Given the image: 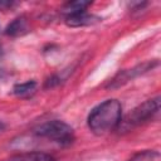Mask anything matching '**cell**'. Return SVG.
<instances>
[{
    "mask_svg": "<svg viewBox=\"0 0 161 161\" xmlns=\"http://www.w3.org/2000/svg\"><path fill=\"white\" fill-rule=\"evenodd\" d=\"M89 5H91L89 1H72V3H68V4L64 5L63 13L68 16V15H72V14H77V13H80V11H86Z\"/></svg>",
    "mask_w": 161,
    "mask_h": 161,
    "instance_id": "cell-9",
    "label": "cell"
},
{
    "mask_svg": "<svg viewBox=\"0 0 161 161\" xmlns=\"http://www.w3.org/2000/svg\"><path fill=\"white\" fill-rule=\"evenodd\" d=\"M122 119V104L117 99H107L94 107L87 119L89 130L97 135L103 136L118 128Z\"/></svg>",
    "mask_w": 161,
    "mask_h": 161,
    "instance_id": "cell-1",
    "label": "cell"
},
{
    "mask_svg": "<svg viewBox=\"0 0 161 161\" xmlns=\"http://www.w3.org/2000/svg\"><path fill=\"white\" fill-rule=\"evenodd\" d=\"M34 133L38 137L45 138L60 146H69L75 140L73 128L68 123L59 119H52L42 123L35 128Z\"/></svg>",
    "mask_w": 161,
    "mask_h": 161,
    "instance_id": "cell-2",
    "label": "cell"
},
{
    "mask_svg": "<svg viewBox=\"0 0 161 161\" xmlns=\"http://www.w3.org/2000/svg\"><path fill=\"white\" fill-rule=\"evenodd\" d=\"M3 49H1V47H0V62H1V59H3Z\"/></svg>",
    "mask_w": 161,
    "mask_h": 161,
    "instance_id": "cell-13",
    "label": "cell"
},
{
    "mask_svg": "<svg viewBox=\"0 0 161 161\" xmlns=\"http://www.w3.org/2000/svg\"><path fill=\"white\" fill-rule=\"evenodd\" d=\"M128 161H161V156L157 151L146 150L135 153Z\"/></svg>",
    "mask_w": 161,
    "mask_h": 161,
    "instance_id": "cell-10",
    "label": "cell"
},
{
    "mask_svg": "<svg viewBox=\"0 0 161 161\" xmlns=\"http://www.w3.org/2000/svg\"><path fill=\"white\" fill-rule=\"evenodd\" d=\"M158 111H160V97L147 99L142 104L133 108L125 119H121L118 128L123 132H127L140 125L151 121L153 117L157 116Z\"/></svg>",
    "mask_w": 161,
    "mask_h": 161,
    "instance_id": "cell-3",
    "label": "cell"
},
{
    "mask_svg": "<svg viewBox=\"0 0 161 161\" xmlns=\"http://www.w3.org/2000/svg\"><path fill=\"white\" fill-rule=\"evenodd\" d=\"M3 161H57L52 155L42 151H28L11 155Z\"/></svg>",
    "mask_w": 161,
    "mask_h": 161,
    "instance_id": "cell-5",
    "label": "cell"
},
{
    "mask_svg": "<svg viewBox=\"0 0 161 161\" xmlns=\"http://www.w3.org/2000/svg\"><path fill=\"white\" fill-rule=\"evenodd\" d=\"M156 64H157L156 62H155V63L147 62V63H143V64H141V65H137V67H135V68H132V69H127V70L119 72L113 79L109 80V83L107 84V87H108V88L119 87V86L127 83L128 80L133 79L135 77H137V75H140V74H142V73H145V72L152 69V67L156 65Z\"/></svg>",
    "mask_w": 161,
    "mask_h": 161,
    "instance_id": "cell-4",
    "label": "cell"
},
{
    "mask_svg": "<svg viewBox=\"0 0 161 161\" xmlns=\"http://www.w3.org/2000/svg\"><path fill=\"white\" fill-rule=\"evenodd\" d=\"M4 128H5V126H4V123L0 121V132H3V131H4Z\"/></svg>",
    "mask_w": 161,
    "mask_h": 161,
    "instance_id": "cell-12",
    "label": "cell"
},
{
    "mask_svg": "<svg viewBox=\"0 0 161 161\" xmlns=\"http://www.w3.org/2000/svg\"><path fill=\"white\" fill-rule=\"evenodd\" d=\"M97 21H99V18H97L92 14H88L87 11H80V13H77V14H72V15H68L65 18V24L68 26H72V28L92 25Z\"/></svg>",
    "mask_w": 161,
    "mask_h": 161,
    "instance_id": "cell-6",
    "label": "cell"
},
{
    "mask_svg": "<svg viewBox=\"0 0 161 161\" xmlns=\"http://www.w3.org/2000/svg\"><path fill=\"white\" fill-rule=\"evenodd\" d=\"M36 89V82L35 80H28L24 83H18L13 88V93L18 97H28L31 93H34Z\"/></svg>",
    "mask_w": 161,
    "mask_h": 161,
    "instance_id": "cell-8",
    "label": "cell"
},
{
    "mask_svg": "<svg viewBox=\"0 0 161 161\" xmlns=\"http://www.w3.org/2000/svg\"><path fill=\"white\" fill-rule=\"evenodd\" d=\"M29 30L28 28V21L24 16H19L16 19H14L5 29V34L9 36H20L26 34Z\"/></svg>",
    "mask_w": 161,
    "mask_h": 161,
    "instance_id": "cell-7",
    "label": "cell"
},
{
    "mask_svg": "<svg viewBox=\"0 0 161 161\" xmlns=\"http://www.w3.org/2000/svg\"><path fill=\"white\" fill-rule=\"evenodd\" d=\"M15 5L16 4L13 1H0V10H9Z\"/></svg>",
    "mask_w": 161,
    "mask_h": 161,
    "instance_id": "cell-11",
    "label": "cell"
}]
</instances>
